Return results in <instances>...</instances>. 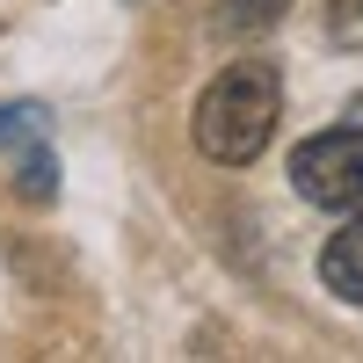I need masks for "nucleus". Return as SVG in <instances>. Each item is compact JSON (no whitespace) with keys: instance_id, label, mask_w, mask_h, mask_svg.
<instances>
[{"instance_id":"nucleus-1","label":"nucleus","mask_w":363,"mask_h":363,"mask_svg":"<svg viewBox=\"0 0 363 363\" xmlns=\"http://www.w3.org/2000/svg\"><path fill=\"white\" fill-rule=\"evenodd\" d=\"M277 116H284L277 66H269V58H233V66L203 87V102H196V145H203V160H218V167L262 160Z\"/></svg>"},{"instance_id":"nucleus-2","label":"nucleus","mask_w":363,"mask_h":363,"mask_svg":"<svg viewBox=\"0 0 363 363\" xmlns=\"http://www.w3.org/2000/svg\"><path fill=\"white\" fill-rule=\"evenodd\" d=\"M291 189L320 211H363V124H335L291 153Z\"/></svg>"},{"instance_id":"nucleus-3","label":"nucleus","mask_w":363,"mask_h":363,"mask_svg":"<svg viewBox=\"0 0 363 363\" xmlns=\"http://www.w3.org/2000/svg\"><path fill=\"white\" fill-rule=\"evenodd\" d=\"M320 284L335 291V298H349V306H363V211H356V225H342L335 240H327Z\"/></svg>"},{"instance_id":"nucleus-4","label":"nucleus","mask_w":363,"mask_h":363,"mask_svg":"<svg viewBox=\"0 0 363 363\" xmlns=\"http://www.w3.org/2000/svg\"><path fill=\"white\" fill-rule=\"evenodd\" d=\"M284 8L291 0H218V8H211V29H218V37H262L269 22H284Z\"/></svg>"},{"instance_id":"nucleus-5","label":"nucleus","mask_w":363,"mask_h":363,"mask_svg":"<svg viewBox=\"0 0 363 363\" xmlns=\"http://www.w3.org/2000/svg\"><path fill=\"white\" fill-rule=\"evenodd\" d=\"M327 37L342 51H363V0H335V8H327Z\"/></svg>"},{"instance_id":"nucleus-6","label":"nucleus","mask_w":363,"mask_h":363,"mask_svg":"<svg viewBox=\"0 0 363 363\" xmlns=\"http://www.w3.org/2000/svg\"><path fill=\"white\" fill-rule=\"evenodd\" d=\"M51 174H58V167H51V153H29V160H22V174H15V189H22L29 203H44V196L58 189Z\"/></svg>"},{"instance_id":"nucleus-7","label":"nucleus","mask_w":363,"mask_h":363,"mask_svg":"<svg viewBox=\"0 0 363 363\" xmlns=\"http://www.w3.org/2000/svg\"><path fill=\"white\" fill-rule=\"evenodd\" d=\"M22 131H37V109H0V145H15Z\"/></svg>"}]
</instances>
